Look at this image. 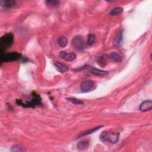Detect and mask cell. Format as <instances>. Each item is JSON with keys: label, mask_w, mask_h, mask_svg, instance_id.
Segmentation results:
<instances>
[{"label": "cell", "mask_w": 152, "mask_h": 152, "mask_svg": "<svg viewBox=\"0 0 152 152\" xmlns=\"http://www.w3.org/2000/svg\"><path fill=\"white\" fill-rule=\"evenodd\" d=\"M86 67L89 70V71L92 73L94 75L96 76H105L107 75L108 73L107 71H104V70H99L98 68H94L93 67H91V66H86Z\"/></svg>", "instance_id": "9"}, {"label": "cell", "mask_w": 152, "mask_h": 152, "mask_svg": "<svg viewBox=\"0 0 152 152\" xmlns=\"http://www.w3.org/2000/svg\"><path fill=\"white\" fill-rule=\"evenodd\" d=\"M54 65L55 66L57 70L61 73H66L69 70V68L67 66H66V64H64L63 63H60V62H55V63H54Z\"/></svg>", "instance_id": "11"}, {"label": "cell", "mask_w": 152, "mask_h": 152, "mask_svg": "<svg viewBox=\"0 0 152 152\" xmlns=\"http://www.w3.org/2000/svg\"><path fill=\"white\" fill-rule=\"evenodd\" d=\"M95 40V36L93 34H90L88 35L87 37V44L88 46H91Z\"/></svg>", "instance_id": "22"}, {"label": "cell", "mask_w": 152, "mask_h": 152, "mask_svg": "<svg viewBox=\"0 0 152 152\" xmlns=\"http://www.w3.org/2000/svg\"><path fill=\"white\" fill-rule=\"evenodd\" d=\"M60 56L66 61H72L74 60L76 58V55L74 53H68L66 51H61L60 53Z\"/></svg>", "instance_id": "8"}, {"label": "cell", "mask_w": 152, "mask_h": 152, "mask_svg": "<svg viewBox=\"0 0 152 152\" xmlns=\"http://www.w3.org/2000/svg\"><path fill=\"white\" fill-rule=\"evenodd\" d=\"M102 126L100 125V126H98L97 127H95V128H91L86 132H84V133H83L81 135H80V137H83V136H85V135H89V134H91L92 133H93L94 131H96L97 130H98L99 128H100L101 127H102Z\"/></svg>", "instance_id": "19"}, {"label": "cell", "mask_w": 152, "mask_h": 152, "mask_svg": "<svg viewBox=\"0 0 152 152\" xmlns=\"http://www.w3.org/2000/svg\"><path fill=\"white\" fill-rule=\"evenodd\" d=\"M122 36H123V30H121L114 37L113 40V45L116 48L120 47L121 45V42L122 40Z\"/></svg>", "instance_id": "10"}, {"label": "cell", "mask_w": 152, "mask_h": 152, "mask_svg": "<svg viewBox=\"0 0 152 152\" xmlns=\"http://www.w3.org/2000/svg\"><path fill=\"white\" fill-rule=\"evenodd\" d=\"M14 36L12 33H8L0 38V49L1 54H4V51L9 48L13 43Z\"/></svg>", "instance_id": "3"}, {"label": "cell", "mask_w": 152, "mask_h": 152, "mask_svg": "<svg viewBox=\"0 0 152 152\" xmlns=\"http://www.w3.org/2000/svg\"><path fill=\"white\" fill-rule=\"evenodd\" d=\"M72 45L73 47L78 50H83L86 46V44L83 37L80 35L76 36L73 38L72 40Z\"/></svg>", "instance_id": "6"}, {"label": "cell", "mask_w": 152, "mask_h": 152, "mask_svg": "<svg viewBox=\"0 0 152 152\" xmlns=\"http://www.w3.org/2000/svg\"><path fill=\"white\" fill-rule=\"evenodd\" d=\"M22 55L20 53L13 52L9 54H1V63L6 62H12L23 59Z\"/></svg>", "instance_id": "4"}, {"label": "cell", "mask_w": 152, "mask_h": 152, "mask_svg": "<svg viewBox=\"0 0 152 152\" xmlns=\"http://www.w3.org/2000/svg\"><path fill=\"white\" fill-rule=\"evenodd\" d=\"M88 146H89V142L87 141H81L79 142L77 145V148L80 150H83L84 148H86Z\"/></svg>", "instance_id": "17"}, {"label": "cell", "mask_w": 152, "mask_h": 152, "mask_svg": "<svg viewBox=\"0 0 152 152\" xmlns=\"http://www.w3.org/2000/svg\"><path fill=\"white\" fill-rule=\"evenodd\" d=\"M12 151H25L26 149L21 145H15L12 147Z\"/></svg>", "instance_id": "20"}, {"label": "cell", "mask_w": 152, "mask_h": 152, "mask_svg": "<svg viewBox=\"0 0 152 152\" xmlns=\"http://www.w3.org/2000/svg\"><path fill=\"white\" fill-rule=\"evenodd\" d=\"M96 88V84L92 80H85L81 83L80 89L82 92L87 93L91 91Z\"/></svg>", "instance_id": "5"}, {"label": "cell", "mask_w": 152, "mask_h": 152, "mask_svg": "<svg viewBox=\"0 0 152 152\" xmlns=\"http://www.w3.org/2000/svg\"><path fill=\"white\" fill-rule=\"evenodd\" d=\"M32 99L29 102H24L22 99H16V103L17 105L21 106L24 108H35L36 107L41 106L42 105V99L39 94L36 92H32Z\"/></svg>", "instance_id": "1"}, {"label": "cell", "mask_w": 152, "mask_h": 152, "mask_svg": "<svg viewBox=\"0 0 152 152\" xmlns=\"http://www.w3.org/2000/svg\"><path fill=\"white\" fill-rule=\"evenodd\" d=\"M16 1L14 0H1L0 1V4L6 8L13 7L16 5Z\"/></svg>", "instance_id": "12"}, {"label": "cell", "mask_w": 152, "mask_h": 152, "mask_svg": "<svg viewBox=\"0 0 152 152\" xmlns=\"http://www.w3.org/2000/svg\"><path fill=\"white\" fill-rule=\"evenodd\" d=\"M46 6L49 7H55L60 5V2L57 0H46L45 1Z\"/></svg>", "instance_id": "14"}, {"label": "cell", "mask_w": 152, "mask_h": 152, "mask_svg": "<svg viewBox=\"0 0 152 152\" xmlns=\"http://www.w3.org/2000/svg\"><path fill=\"white\" fill-rule=\"evenodd\" d=\"M99 138L102 142L108 141L112 144H115L118 141L119 134L111 131H105L100 134Z\"/></svg>", "instance_id": "2"}, {"label": "cell", "mask_w": 152, "mask_h": 152, "mask_svg": "<svg viewBox=\"0 0 152 152\" xmlns=\"http://www.w3.org/2000/svg\"><path fill=\"white\" fill-rule=\"evenodd\" d=\"M68 101H70V102H72L73 104H75V105H82L83 104V102H82L81 100L76 99V98H73V97H69V98H67L66 99Z\"/></svg>", "instance_id": "21"}, {"label": "cell", "mask_w": 152, "mask_h": 152, "mask_svg": "<svg viewBox=\"0 0 152 152\" xmlns=\"http://www.w3.org/2000/svg\"><path fill=\"white\" fill-rule=\"evenodd\" d=\"M110 57L116 63H119L122 61V58H121V55L117 53H111Z\"/></svg>", "instance_id": "15"}, {"label": "cell", "mask_w": 152, "mask_h": 152, "mask_svg": "<svg viewBox=\"0 0 152 152\" xmlns=\"http://www.w3.org/2000/svg\"><path fill=\"white\" fill-rule=\"evenodd\" d=\"M109 62V57L107 55H104L99 57L98 60V63L101 66H105Z\"/></svg>", "instance_id": "13"}, {"label": "cell", "mask_w": 152, "mask_h": 152, "mask_svg": "<svg viewBox=\"0 0 152 152\" xmlns=\"http://www.w3.org/2000/svg\"><path fill=\"white\" fill-rule=\"evenodd\" d=\"M123 12V9L121 7H115L113 9L111 12L109 13V14L111 16H116L121 14Z\"/></svg>", "instance_id": "16"}, {"label": "cell", "mask_w": 152, "mask_h": 152, "mask_svg": "<svg viewBox=\"0 0 152 152\" xmlns=\"http://www.w3.org/2000/svg\"><path fill=\"white\" fill-rule=\"evenodd\" d=\"M140 110L143 112L151 111L152 109V101L151 100H145L142 102L139 108Z\"/></svg>", "instance_id": "7"}, {"label": "cell", "mask_w": 152, "mask_h": 152, "mask_svg": "<svg viewBox=\"0 0 152 152\" xmlns=\"http://www.w3.org/2000/svg\"><path fill=\"white\" fill-rule=\"evenodd\" d=\"M67 43H68V40L67 39L64 37H60L58 40V45H60V46L62 47V48H64L67 46Z\"/></svg>", "instance_id": "18"}]
</instances>
